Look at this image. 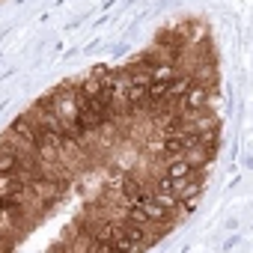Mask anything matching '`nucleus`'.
<instances>
[{"label":"nucleus","instance_id":"f257e3e1","mask_svg":"<svg viewBox=\"0 0 253 253\" xmlns=\"http://www.w3.org/2000/svg\"><path fill=\"white\" fill-rule=\"evenodd\" d=\"M209 98H211V86L203 84V81H194V84L188 86V92L179 98V107H182V110H203V107L209 104Z\"/></svg>","mask_w":253,"mask_h":253},{"label":"nucleus","instance_id":"f03ea898","mask_svg":"<svg viewBox=\"0 0 253 253\" xmlns=\"http://www.w3.org/2000/svg\"><path fill=\"white\" fill-rule=\"evenodd\" d=\"M200 167H194V164H188L182 155H170V161H167V179H188V176H194Z\"/></svg>","mask_w":253,"mask_h":253},{"label":"nucleus","instance_id":"7ed1b4c3","mask_svg":"<svg viewBox=\"0 0 253 253\" xmlns=\"http://www.w3.org/2000/svg\"><path fill=\"white\" fill-rule=\"evenodd\" d=\"M191 84H194L191 72H185V75H179V72H176V75L167 81V98H170V101H179V98L188 92V86H191Z\"/></svg>","mask_w":253,"mask_h":253},{"label":"nucleus","instance_id":"20e7f679","mask_svg":"<svg viewBox=\"0 0 253 253\" xmlns=\"http://www.w3.org/2000/svg\"><path fill=\"white\" fill-rule=\"evenodd\" d=\"M9 131H12V134H18V137H24V140H30V143H36V137H39V128H36V122H33L30 116L15 119V122L9 125Z\"/></svg>","mask_w":253,"mask_h":253},{"label":"nucleus","instance_id":"39448f33","mask_svg":"<svg viewBox=\"0 0 253 253\" xmlns=\"http://www.w3.org/2000/svg\"><path fill=\"white\" fill-rule=\"evenodd\" d=\"M122 194H125V200H128V203H140L149 191L143 188L140 179H125V182H122Z\"/></svg>","mask_w":253,"mask_h":253}]
</instances>
